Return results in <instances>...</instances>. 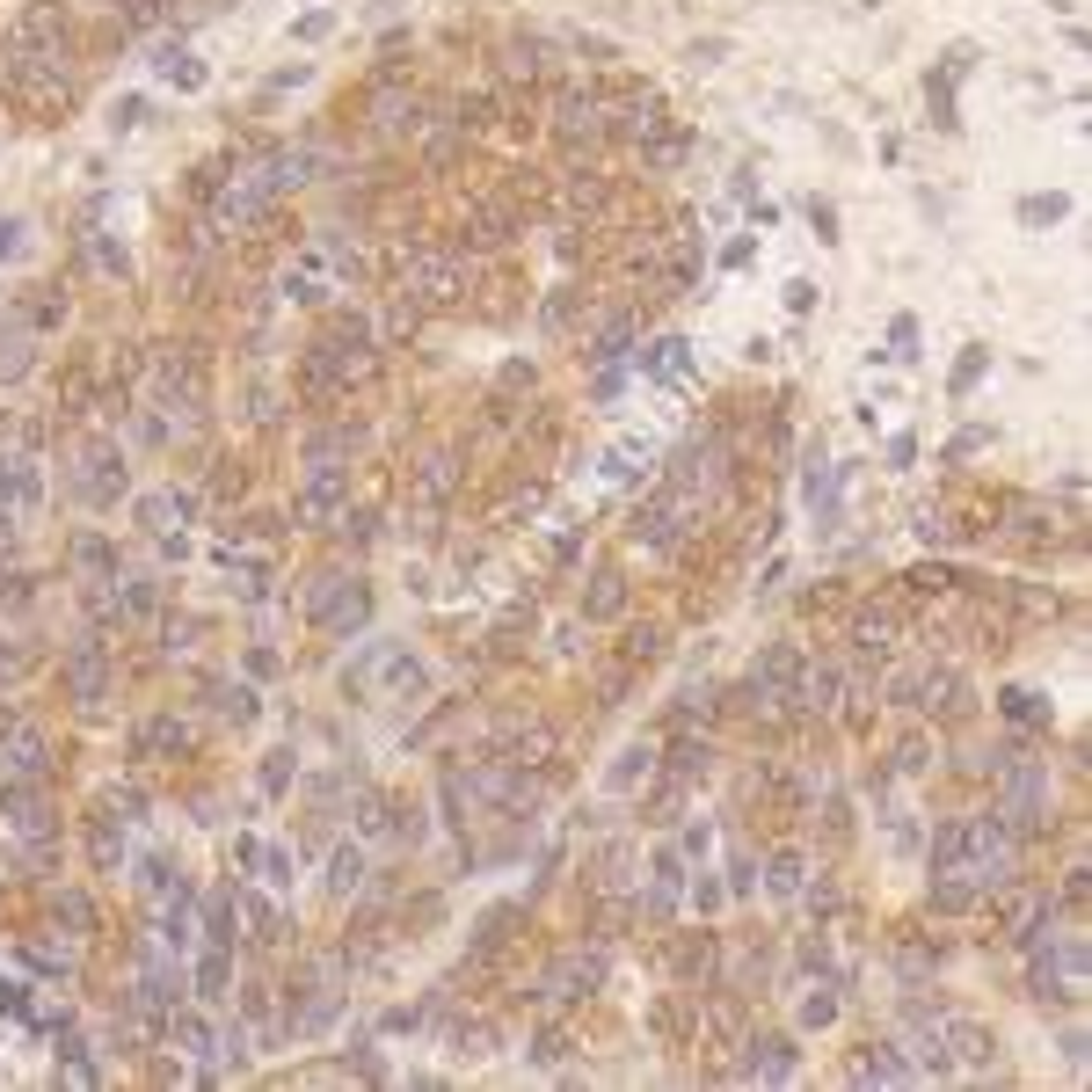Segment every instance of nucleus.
<instances>
[{
    "label": "nucleus",
    "mask_w": 1092,
    "mask_h": 1092,
    "mask_svg": "<svg viewBox=\"0 0 1092 1092\" xmlns=\"http://www.w3.org/2000/svg\"><path fill=\"white\" fill-rule=\"evenodd\" d=\"M285 299H299V306H321V299H328V285H321V256H306V263L285 277Z\"/></svg>",
    "instance_id": "412c9836"
},
{
    "label": "nucleus",
    "mask_w": 1092,
    "mask_h": 1092,
    "mask_svg": "<svg viewBox=\"0 0 1092 1092\" xmlns=\"http://www.w3.org/2000/svg\"><path fill=\"white\" fill-rule=\"evenodd\" d=\"M765 1056H750V1070H758V1078H794V1049L787 1042H758Z\"/></svg>",
    "instance_id": "c85d7f7f"
},
{
    "label": "nucleus",
    "mask_w": 1092,
    "mask_h": 1092,
    "mask_svg": "<svg viewBox=\"0 0 1092 1092\" xmlns=\"http://www.w3.org/2000/svg\"><path fill=\"white\" fill-rule=\"evenodd\" d=\"M73 488L96 502V511H110V502L124 495V452L110 445V438H96L88 452H80V474H73Z\"/></svg>",
    "instance_id": "423d86ee"
},
{
    "label": "nucleus",
    "mask_w": 1092,
    "mask_h": 1092,
    "mask_svg": "<svg viewBox=\"0 0 1092 1092\" xmlns=\"http://www.w3.org/2000/svg\"><path fill=\"white\" fill-rule=\"evenodd\" d=\"M648 758H655V750H619V765H612V787H634V780H648Z\"/></svg>",
    "instance_id": "2f4dec72"
},
{
    "label": "nucleus",
    "mask_w": 1092,
    "mask_h": 1092,
    "mask_svg": "<svg viewBox=\"0 0 1092 1092\" xmlns=\"http://www.w3.org/2000/svg\"><path fill=\"white\" fill-rule=\"evenodd\" d=\"M263 197H270L263 176H233V183L219 190V219H226V226H248V219L263 212Z\"/></svg>",
    "instance_id": "4468645a"
},
{
    "label": "nucleus",
    "mask_w": 1092,
    "mask_h": 1092,
    "mask_svg": "<svg viewBox=\"0 0 1092 1092\" xmlns=\"http://www.w3.org/2000/svg\"><path fill=\"white\" fill-rule=\"evenodd\" d=\"M212 700H219V714H233V721H256V692H248V685H233V692L219 685Z\"/></svg>",
    "instance_id": "473e14b6"
},
{
    "label": "nucleus",
    "mask_w": 1092,
    "mask_h": 1092,
    "mask_svg": "<svg viewBox=\"0 0 1092 1092\" xmlns=\"http://www.w3.org/2000/svg\"><path fill=\"white\" fill-rule=\"evenodd\" d=\"M176 1042H183L190 1056H212V1027H204L197 1013H176Z\"/></svg>",
    "instance_id": "7c9ffc66"
},
{
    "label": "nucleus",
    "mask_w": 1092,
    "mask_h": 1092,
    "mask_svg": "<svg viewBox=\"0 0 1092 1092\" xmlns=\"http://www.w3.org/2000/svg\"><path fill=\"white\" fill-rule=\"evenodd\" d=\"M1020 219H1027V226H1042V219H1063V197H1027V204H1020Z\"/></svg>",
    "instance_id": "f704fd0d"
},
{
    "label": "nucleus",
    "mask_w": 1092,
    "mask_h": 1092,
    "mask_svg": "<svg viewBox=\"0 0 1092 1092\" xmlns=\"http://www.w3.org/2000/svg\"><path fill=\"white\" fill-rule=\"evenodd\" d=\"M976 379H983V350H969V357H962V365H954V393H969V386H976Z\"/></svg>",
    "instance_id": "e433bc0d"
},
{
    "label": "nucleus",
    "mask_w": 1092,
    "mask_h": 1092,
    "mask_svg": "<svg viewBox=\"0 0 1092 1092\" xmlns=\"http://www.w3.org/2000/svg\"><path fill=\"white\" fill-rule=\"evenodd\" d=\"M648 459H655V445L648 438H612V452H605V481H634V474H648Z\"/></svg>",
    "instance_id": "2eb2a0df"
},
{
    "label": "nucleus",
    "mask_w": 1092,
    "mask_h": 1092,
    "mask_svg": "<svg viewBox=\"0 0 1092 1092\" xmlns=\"http://www.w3.org/2000/svg\"><path fill=\"white\" fill-rule=\"evenodd\" d=\"M393 655H401V641H365V648L350 655V670H343V692H372V685L386 678Z\"/></svg>",
    "instance_id": "f8f14e48"
},
{
    "label": "nucleus",
    "mask_w": 1092,
    "mask_h": 1092,
    "mask_svg": "<svg viewBox=\"0 0 1092 1092\" xmlns=\"http://www.w3.org/2000/svg\"><path fill=\"white\" fill-rule=\"evenodd\" d=\"M306 612L328 627V634H357L365 627V612H372V591L357 575H321L313 582V598H306Z\"/></svg>",
    "instance_id": "7ed1b4c3"
},
{
    "label": "nucleus",
    "mask_w": 1092,
    "mask_h": 1092,
    "mask_svg": "<svg viewBox=\"0 0 1092 1092\" xmlns=\"http://www.w3.org/2000/svg\"><path fill=\"white\" fill-rule=\"evenodd\" d=\"M59 910H66V926H88V896H73V889H66V896H59Z\"/></svg>",
    "instance_id": "37998d69"
},
{
    "label": "nucleus",
    "mask_w": 1092,
    "mask_h": 1092,
    "mask_svg": "<svg viewBox=\"0 0 1092 1092\" xmlns=\"http://www.w3.org/2000/svg\"><path fill=\"white\" fill-rule=\"evenodd\" d=\"M226 983H233L226 947H204V962H197V997H204V1005H219V997H226Z\"/></svg>",
    "instance_id": "6ab92c4d"
},
{
    "label": "nucleus",
    "mask_w": 1092,
    "mask_h": 1092,
    "mask_svg": "<svg viewBox=\"0 0 1092 1092\" xmlns=\"http://www.w3.org/2000/svg\"><path fill=\"white\" fill-rule=\"evenodd\" d=\"M372 372V328L365 321H335L321 343H306V365H299V379H306V393H343L350 379H365Z\"/></svg>",
    "instance_id": "f257e3e1"
},
{
    "label": "nucleus",
    "mask_w": 1092,
    "mask_h": 1092,
    "mask_svg": "<svg viewBox=\"0 0 1092 1092\" xmlns=\"http://www.w3.org/2000/svg\"><path fill=\"white\" fill-rule=\"evenodd\" d=\"M408 292H415V306H452L466 292V270L452 256H415L408 263Z\"/></svg>",
    "instance_id": "6e6552de"
},
{
    "label": "nucleus",
    "mask_w": 1092,
    "mask_h": 1092,
    "mask_svg": "<svg viewBox=\"0 0 1092 1092\" xmlns=\"http://www.w3.org/2000/svg\"><path fill=\"white\" fill-rule=\"evenodd\" d=\"M474 240H481V248H502V240H511V212L481 204V212H474Z\"/></svg>",
    "instance_id": "bb28decb"
},
{
    "label": "nucleus",
    "mask_w": 1092,
    "mask_h": 1092,
    "mask_svg": "<svg viewBox=\"0 0 1092 1092\" xmlns=\"http://www.w3.org/2000/svg\"><path fill=\"white\" fill-rule=\"evenodd\" d=\"M0 773H8V780H37V773H44V736L23 728L8 750H0Z\"/></svg>",
    "instance_id": "f3484780"
},
{
    "label": "nucleus",
    "mask_w": 1092,
    "mask_h": 1092,
    "mask_svg": "<svg viewBox=\"0 0 1092 1092\" xmlns=\"http://www.w3.org/2000/svg\"><path fill=\"white\" fill-rule=\"evenodd\" d=\"M343 502H350V481L335 474V466H313V474L299 481V495H292V518H299V525H328Z\"/></svg>",
    "instance_id": "0eeeda50"
},
{
    "label": "nucleus",
    "mask_w": 1092,
    "mask_h": 1092,
    "mask_svg": "<svg viewBox=\"0 0 1092 1092\" xmlns=\"http://www.w3.org/2000/svg\"><path fill=\"white\" fill-rule=\"evenodd\" d=\"M256 867H263V874H270V881H277V889H292V853H263V860H256Z\"/></svg>",
    "instance_id": "58836bf2"
},
{
    "label": "nucleus",
    "mask_w": 1092,
    "mask_h": 1092,
    "mask_svg": "<svg viewBox=\"0 0 1092 1092\" xmlns=\"http://www.w3.org/2000/svg\"><path fill=\"white\" fill-rule=\"evenodd\" d=\"M860 648H867V655H889V619H860Z\"/></svg>",
    "instance_id": "c9c22d12"
},
{
    "label": "nucleus",
    "mask_w": 1092,
    "mask_h": 1092,
    "mask_svg": "<svg viewBox=\"0 0 1092 1092\" xmlns=\"http://www.w3.org/2000/svg\"><path fill=\"white\" fill-rule=\"evenodd\" d=\"M1049 765H1005V830H1034L1042 816H1049Z\"/></svg>",
    "instance_id": "39448f33"
},
{
    "label": "nucleus",
    "mask_w": 1092,
    "mask_h": 1092,
    "mask_svg": "<svg viewBox=\"0 0 1092 1092\" xmlns=\"http://www.w3.org/2000/svg\"><path fill=\"white\" fill-rule=\"evenodd\" d=\"M306 167H313V153H270L256 176H263V190L277 197V190H292V183H306Z\"/></svg>",
    "instance_id": "a211bd4d"
},
{
    "label": "nucleus",
    "mask_w": 1092,
    "mask_h": 1092,
    "mask_svg": "<svg viewBox=\"0 0 1092 1092\" xmlns=\"http://www.w3.org/2000/svg\"><path fill=\"white\" fill-rule=\"evenodd\" d=\"M357 881H365V853H357V845H343V853H335V867H328V889H335V896H350Z\"/></svg>",
    "instance_id": "a878e982"
},
{
    "label": "nucleus",
    "mask_w": 1092,
    "mask_h": 1092,
    "mask_svg": "<svg viewBox=\"0 0 1092 1092\" xmlns=\"http://www.w3.org/2000/svg\"><path fill=\"white\" fill-rule=\"evenodd\" d=\"M860 1078H881V1085H903V1078H917V1063H903L896 1049H867V1056H860Z\"/></svg>",
    "instance_id": "4be33fe9"
},
{
    "label": "nucleus",
    "mask_w": 1092,
    "mask_h": 1092,
    "mask_svg": "<svg viewBox=\"0 0 1092 1092\" xmlns=\"http://www.w3.org/2000/svg\"><path fill=\"white\" fill-rule=\"evenodd\" d=\"M1034 990L1042 997H1078L1085 990V940L1078 933H1049L1034 947Z\"/></svg>",
    "instance_id": "20e7f679"
},
{
    "label": "nucleus",
    "mask_w": 1092,
    "mask_h": 1092,
    "mask_svg": "<svg viewBox=\"0 0 1092 1092\" xmlns=\"http://www.w3.org/2000/svg\"><path fill=\"white\" fill-rule=\"evenodd\" d=\"M445 488H452V459H430L423 466V495H445Z\"/></svg>",
    "instance_id": "4c0bfd02"
},
{
    "label": "nucleus",
    "mask_w": 1092,
    "mask_h": 1092,
    "mask_svg": "<svg viewBox=\"0 0 1092 1092\" xmlns=\"http://www.w3.org/2000/svg\"><path fill=\"white\" fill-rule=\"evenodd\" d=\"M655 117H663V110H655V96H641V103H627V110H619V124H612V131H619V139H648V131H655Z\"/></svg>",
    "instance_id": "393cba45"
},
{
    "label": "nucleus",
    "mask_w": 1092,
    "mask_h": 1092,
    "mask_svg": "<svg viewBox=\"0 0 1092 1092\" xmlns=\"http://www.w3.org/2000/svg\"><path fill=\"white\" fill-rule=\"evenodd\" d=\"M66 678H73V700H80V707H96V700L110 692V663H103V641H73V655H66Z\"/></svg>",
    "instance_id": "9d476101"
},
{
    "label": "nucleus",
    "mask_w": 1092,
    "mask_h": 1092,
    "mask_svg": "<svg viewBox=\"0 0 1092 1092\" xmlns=\"http://www.w3.org/2000/svg\"><path fill=\"white\" fill-rule=\"evenodd\" d=\"M37 495H44V481H37V459H8V466H0V525L30 518V511H37Z\"/></svg>",
    "instance_id": "1a4fd4ad"
},
{
    "label": "nucleus",
    "mask_w": 1092,
    "mask_h": 1092,
    "mask_svg": "<svg viewBox=\"0 0 1092 1092\" xmlns=\"http://www.w3.org/2000/svg\"><path fill=\"white\" fill-rule=\"evenodd\" d=\"M830 1013H837V997H823V990H816V997H808V1005H801V1020H808V1027H823V1020H830Z\"/></svg>",
    "instance_id": "ea45409f"
},
{
    "label": "nucleus",
    "mask_w": 1092,
    "mask_h": 1092,
    "mask_svg": "<svg viewBox=\"0 0 1092 1092\" xmlns=\"http://www.w3.org/2000/svg\"><path fill=\"white\" fill-rule=\"evenodd\" d=\"M37 357H30V335L23 328H8V335H0V379H23Z\"/></svg>",
    "instance_id": "b1692460"
},
{
    "label": "nucleus",
    "mask_w": 1092,
    "mask_h": 1092,
    "mask_svg": "<svg viewBox=\"0 0 1092 1092\" xmlns=\"http://www.w3.org/2000/svg\"><path fill=\"white\" fill-rule=\"evenodd\" d=\"M554 124H561L568 139H591V131H598V103H591V96H561V103H554Z\"/></svg>",
    "instance_id": "aec40b11"
},
{
    "label": "nucleus",
    "mask_w": 1092,
    "mask_h": 1092,
    "mask_svg": "<svg viewBox=\"0 0 1092 1092\" xmlns=\"http://www.w3.org/2000/svg\"><path fill=\"white\" fill-rule=\"evenodd\" d=\"M685 518H692V495L663 481V488L641 502V511H634V539H641L648 554H670V547L685 539Z\"/></svg>",
    "instance_id": "f03ea898"
},
{
    "label": "nucleus",
    "mask_w": 1092,
    "mask_h": 1092,
    "mask_svg": "<svg viewBox=\"0 0 1092 1092\" xmlns=\"http://www.w3.org/2000/svg\"><path fill=\"white\" fill-rule=\"evenodd\" d=\"M8 256H23V226H15V219H0V263H8Z\"/></svg>",
    "instance_id": "79ce46f5"
},
{
    "label": "nucleus",
    "mask_w": 1092,
    "mask_h": 1092,
    "mask_svg": "<svg viewBox=\"0 0 1092 1092\" xmlns=\"http://www.w3.org/2000/svg\"><path fill=\"white\" fill-rule=\"evenodd\" d=\"M641 372L663 379V386H678V379L692 372V343H685V335H663L655 350H641Z\"/></svg>",
    "instance_id": "ddd939ff"
},
{
    "label": "nucleus",
    "mask_w": 1092,
    "mask_h": 1092,
    "mask_svg": "<svg viewBox=\"0 0 1092 1092\" xmlns=\"http://www.w3.org/2000/svg\"><path fill=\"white\" fill-rule=\"evenodd\" d=\"M153 73H160V80H176V88H204V66H197L190 51H160V59H153Z\"/></svg>",
    "instance_id": "5701e85b"
},
{
    "label": "nucleus",
    "mask_w": 1092,
    "mask_h": 1092,
    "mask_svg": "<svg viewBox=\"0 0 1092 1092\" xmlns=\"http://www.w3.org/2000/svg\"><path fill=\"white\" fill-rule=\"evenodd\" d=\"M619 605H627L619 568H598V575H591V598H582V619H619Z\"/></svg>",
    "instance_id": "dca6fc26"
},
{
    "label": "nucleus",
    "mask_w": 1092,
    "mask_h": 1092,
    "mask_svg": "<svg viewBox=\"0 0 1092 1092\" xmlns=\"http://www.w3.org/2000/svg\"><path fill=\"white\" fill-rule=\"evenodd\" d=\"M190 511H197V502H190L183 488H153V495H139V525H146L153 539H167L176 525H190Z\"/></svg>",
    "instance_id": "9b49d317"
},
{
    "label": "nucleus",
    "mask_w": 1092,
    "mask_h": 1092,
    "mask_svg": "<svg viewBox=\"0 0 1092 1092\" xmlns=\"http://www.w3.org/2000/svg\"><path fill=\"white\" fill-rule=\"evenodd\" d=\"M889 335H896V350H903V357H917V350H910V343H917V321H910V313H903V321H896Z\"/></svg>",
    "instance_id": "c03bdc74"
},
{
    "label": "nucleus",
    "mask_w": 1092,
    "mask_h": 1092,
    "mask_svg": "<svg viewBox=\"0 0 1092 1092\" xmlns=\"http://www.w3.org/2000/svg\"><path fill=\"white\" fill-rule=\"evenodd\" d=\"M670 903H678V860H655V889H648V910L670 917Z\"/></svg>",
    "instance_id": "cd10ccee"
},
{
    "label": "nucleus",
    "mask_w": 1092,
    "mask_h": 1092,
    "mask_svg": "<svg viewBox=\"0 0 1092 1092\" xmlns=\"http://www.w3.org/2000/svg\"><path fill=\"white\" fill-rule=\"evenodd\" d=\"M1005 714H1013V721H1034L1042 707H1034V692H1005Z\"/></svg>",
    "instance_id": "a19ab883"
},
{
    "label": "nucleus",
    "mask_w": 1092,
    "mask_h": 1092,
    "mask_svg": "<svg viewBox=\"0 0 1092 1092\" xmlns=\"http://www.w3.org/2000/svg\"><path fill=\"white\" fill-rule=\"evenodd\" d=\"M73 561H80V568H110V547L88 532V539H73Z\"/></svg>",
    "instance_id": "72a5a7b5"
},
{
    "label": "nucleus",
    "mask_w": 1092,
    "mask_h": 1092,
    "mask_svg": "<svg viewBox=\"0 0 1092 1092\" xmlns=\"http://www.w3.org/2000/svg\"><path fill=\"white\" fill-rule=\"evenodd\" d=\"M204 940H212V947H226V940H233V896H212V910H204Z\"/></svg>",
    "instance_id": "c756f323"
}]
</instances>
